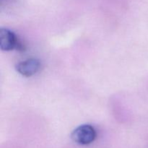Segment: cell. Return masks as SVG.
<instances>
[{"mask_svg":"<svg viewBox=\"0 0 148 148\" xmlns=\"http://www.w3.org/2000/svg\"><path fill=\"white\" fill-rule=\"evenodd\" d=\"M97 133L93 127L89 124H84L78 127L71 134L75 143L82 145H88L95 141Z\"/></svg>","mask_w":148,"mask_h":148,"instance_id":"cell-1","label":"cell"},{"mask_svg":"<svg viewBox=\"0 0 148 148\" xmlns=\"http://www.w3.org/2000/svg\"><path fill=\"white\" fill-rule=\"evenodd\" d=\"M0 49L2 51H12L17 49L24 50V46L18 38L11 30L6 28L0 29Z\"/></svg>","mask_w":148,"mask_h":148,"instance_id":"cell-2","label":"cell"},{"mask_svg":"<svg viewBox=\"0 0 148 148\" xmlns=\"http://www.w3.org/2000/svg\"><path fill=\"white\" fill-rule=\"evenodd\" d=\"M41 67L40 62L37 59L31 58L20 62L16 65V70L23 76L29 77L36 75Z\"/></svg>","mask_w":148,"mask_h":148,"instance_id":"cell-3","label":"cell"}]
</instances>
